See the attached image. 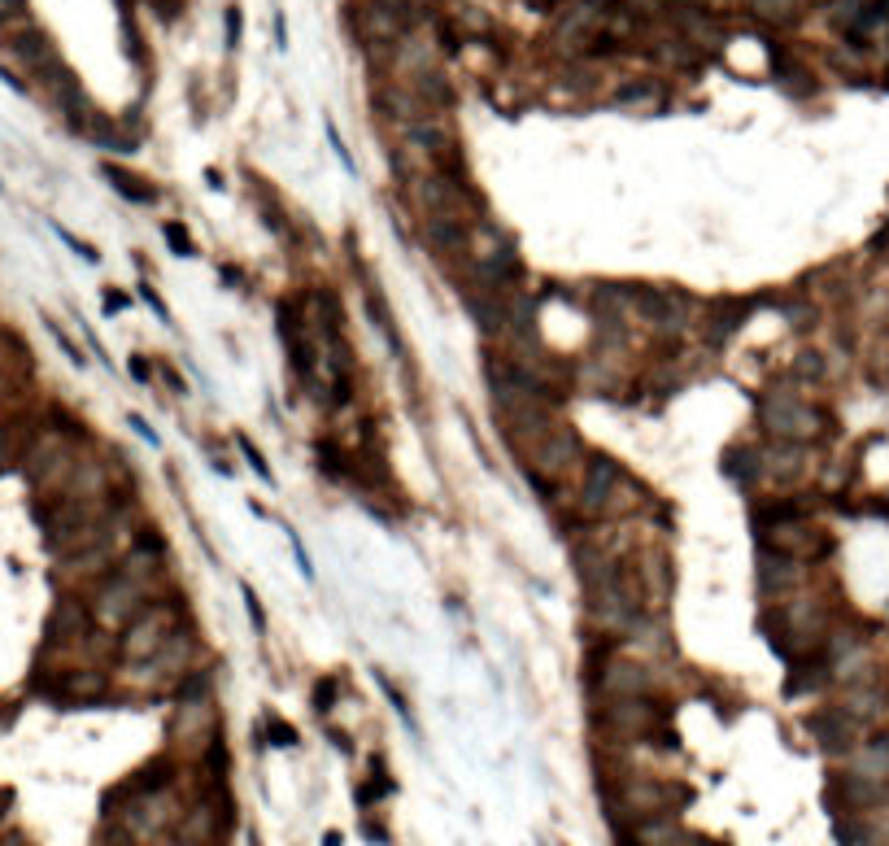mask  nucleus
<instances>
[{
    "label": "nucleus",
    "mask_w": 889,
    "mask_h": 846,
    "mask_svg": "<svg viewBox=\"0 0 889 846\" xmlns=\"http://www.w3.org/2000/svg\"><path fill=\"white\" fill-rule=\"evenodd\" d=\"M162 236L170 240L175 258H192V253H197V244H192V236H188V227H184V223H175V218H166L162 223Z\"/></svg>",
    "instance_id": "obj_18"
},
{
    "label": "nucleus",
    "mask_w": 889,
    "mask_h": 846,
    "mask_svg": "<svg viewBox=\"0 0 889 846\" xmlns=\"http://www.w3.org/2000/svg\"><path fill=\"white\" fill-rule=\"evenodd\" d=\"M123 305H127L123 293H109V297H105V310H109V314H114V310H123Z\"/></svg>",
    "instance_id": "obj_32"
},
{
    "label": "nucleus",
    "mask_w": 889,
    "mask_h": 846,
    "mask_svg": "<svg viewBox=\"0 0 889 846\" xmlns=\"http://www.w3.org/2000/svg\"><path fill=\"white\" fill-rule=\"evenodd\" d=\"M27 22H31V4L27 0H0V39L13 35L18 27H27Z\"/></svg>",
    "instance_id": "obj_16"
},
{
    "label": "nucleus",
    "mask_w": 889,
    "mask_h": 846,
    "mask_svg": "<svg viewBox=\"0 0 889 846\" xmlns=\"http://www.w3.org/2000/svg\"><path fill=\"white\" fill-rule=\"evenodd\" d=\"M750 9H755L763 22L785 27V22H793V18L802 13V0H750Z\"/></svg>",
    "instance_id": "obj_14"
},
{
    "label": "nucleus",
    "mask_w": 889,
    "mask_h": 846,
    "mask_svg": "<svg viewBox=\"0 0 889 846\" xmlns=\"http://www.w3.org/2000/svg\"><path fill=\"white\" fill-rule=\"evenodd\" d=\"M13 458V432H9V423H0V467Z\"/></svg>",
    "instance_id": "obj_30"
},
{
    "label": "nucleus",
    "mask_w": 889,
    "mask_h": 846,
    "mask_svg": "<svg viewBox=\"0 0 889 846\" xmlns=\"http://www.w3.org/2000/svg\"><path fill=\"white\" fill-rule=\"evenodd\" d=\"M0 846H27L22 838H0Z\"/></svg>",
    "instance_id": "obj_34"
},
{
    "label": "nucleus",
    "mask_w": 889,
    "mask_h": 846,
    "mask_svg": "<svg viewBox=\"0 0 889 846\" xmlns=\"http://www.w3.org/2000/svg\"><path fill=\"white\" fill-rule=\"evenodd\" d=\"M235 445H240V449H244V458H249V467H253V472L262 475L266 484H275V475H270V467H266L262 449H258V445H253V440H249V437H235Z\"/></svg>",
    "instance_id": "obj_20"
},
{
    "label": "nucleus",
    "mask_w": 889,
    "mask_h": 846,
    "mask_svg": "<svg viewBox=\"0 0 889 846\" xmlns=\"http://www.w3.org/2000/svg\"><path fill=\"white\" fill-rule=\"evenodd\" d=\"M659 101V88L654 83H628L615 92V105H654Z\"/></svg>",
    "instance_id": "obj_19"
},
{
    "label": "nucleus",
    "mask_w": 889,
    "mask_h": 846,
    "mask_svg": "<svg viewBox=\"0 0 889 846\" xmlns=\"http://www.w3.org/2000/svg\"><path fill=\"white\" fill-rule=\"evenodd\" d=\"M620 484H624V472L606 454H593L589 463H585V489H580L585 510H615Z\"/></svg>",
    "instance_id": "obj_6"
},
{
    "label": "nucleus",
    "mask_w": 889,
    "mask_h": 846,
    "mask_svg": "<svg viewBox=\"0 0 889 846\" xmlns=\"http://www.w3.org/2000/svg\"><path fill=\"white\" fill-rule=\"evenodd\" d=\"M170 637V611L166 607H144L140 615L127 620V628H123V637H118V650L127 654V659H153L158 650L166 645Z\"/></svg>",
    "instance_id": "obj_1"
},
{
    "label": "nucleus",
    "mask_w": 889,
    "mask_h": 846,
    "mask_svg": "<svg viewBox=\"0 0 889 846\" xmlns=\"http://www.w3.org/2000/svg\"><path fill=\"white\" fill-rule=\"evenodd\" d=\"M57 236H62V244H70V249H74V253H79L83 262H100V253L92 249V244H88V240H79L74 232H66V227H57Z\"/></svg>",
    "instance_id": "obj_22"
},
{
    "label": "nucleus",
    "mask_w": 889,
    "mask_h": 846,
    "mask_svg": "<svg viewBox=\"0 0 889 846\" xmlns=\"http://www.w3.org/2000/svg\"><path fill=\"white\" fill-rule=\"evenodd\" d=\"M366 305H371V314H375L380 332L389 337V345H393V349H401V337H397V323H393V310L384 305V293H380V288H371V293H366Z\"/></svg>",
    "instance_id": "obj_15"
},
{
    "label": "nucleus",
    "mask_w": 889,
    "mask_h": 846,
    "mask_svg": "<svg viewBox=\"0 0 889 846\" xmlns=\"http://www.w3.org/2000/svg\"><path fill=\"white\" fill-rule=\"evenodd\" d=\"M144 589H149V585L132 580L127 572L105 576V585L97 589V602H92L97 620H105V624H127L132 615L144 611Z\"/></svg>",
    "instance_id": "obj_2"
},
{
    "label": "nucleus",
    "mask_w": 889,
    "mask_h": 846,
    "mask_svg": "<svg viewBox=\"0 0 889 846\" xmlns=\"http://www.w3.org/2000/svg\"><path fill=\"white\" fill-rule=\"evenodd\" d=\"M641 302L650 310V319H654L659 328H667V332H680V328L689 323V302L676 297V293H645Z\"/></svg>",
    "instance_id": "obj_10"
},
{
    "label": "nucleus",
    "mask_w": 889,
    "mask_h": 846,
    "mask_svg": "<svg viewBox=\"0 0 889 846\" xmlns=\"http://www.w3.org/2000/svg\"><path fill=\"white\" fill-rule=\"evenodd\" d=\"M602 689L615 694V698H641V694L650 689V677H645V668H637V663H628V659H615V663H606V672H602Z\"/></svg>",
    "instance_id": "obj_9"
},
{
    "label": "nucleus",
    "mask_w": 889,
    "mask_h": 846,
    "mask_svg": "<svg viewBox=\"0 0 889 846\" xmlns=\"http://www.w3.org/2000/svg\"><path fill=\"white\" fill-rule=\"evenodd\" d=\"M466 310H471V319H475V323H480L489 337H497V332H506V328H510V305L497 302L493 293L466 297Z\"/></svg>",
    "instance_id": "obj_11"
},
{
    "label": "nucleus",
    "mask_w": 889,
    "mask_h": 846,
    "mask_svg": "<svg viewBox=\"0 0 889 846\" xmlns=\"http://www.w3.org/2000/svg\"><path fill=\"white\" fill-rule=\"evenodd\" d=\"M240 31H244V13L231 4V9H227V53H235V48H240Z\"/></svg>",
    "instance_id": "obj_25"
},
{
    "label": "nucleus",
    "mask_w": 889,
    "mask_h": 846,
    "mask_svg": "<svg viewBox=\"0 0 889 846\" xmlns=\"http://www.w3.org/2000/svg\"><path fill=\"white\" fill-rule=\"evenodd\" d=\"M132 375L135 380H149V363H144V358H132Z\"/></svg>",
    "instance_id": "obj_33"
},
{
    "label": "nucleus",
    "mask_w": 889,
    "mask_h": 846,
    "mask_svg": "<svg viewBox=\"0 0 889 846\" xmlns=\"http://www.w3.org/2000/svg\"><path fill=\"white\" fill-rule=\"evenodd\" d=\"M240 594H244V611H249V624H253V633H266V615H262V602H258V594H253L249 585H240Z\"/></svg>",
    "instance_id": "obj_21"
},
{
    "label": "nucleus",
    "mask_w": 889,
    "mask_h": 846,
    "mask_svg": "<svg viewBox=\"0 0 889 846\" xmlns=\"http://www.w3.org/2000/svg\"><path fill=\"white\" fill-rule=\"evenodd\" d=\"M536 458H541L545 472H567V467L580 463V440H576V432H567V428H550V432H541Z\"/></svg>",
    "instance_id": "obj_8"
},
{
    "label": "nucleus",
    "mask_w": 889,
    "mask_h": 846,
    "mask_svg": "<svg viewBox=\"0 0 889 846\" xmlns=\"http://www.w3.org/2000/svg\"><path fill=\"white\" fill-rule=\"evenodd\" d=\"M140 297H144V302L153 305V314H158L162 323H170V310H166V302H162V297H158V293H153V288H149V284H140Z\"/></svg>",
    "instance_id": "obj_28"
},
{
    "label": "nucleus",
    "mask_w": 889,
    "mask_h": 846,
    "mask_svg": "<svg viewBox=\"0 0 889 846\" xmlns=\"http://www.w3.org/2000/svg\"><path fill=\"white\" fill-rule=\"evenodd\" d=\"M22 472H27V480L39 484V489L53 484V480H62V475L70 472V449H66V440H62V432H44V437L35 440L31 449H27Z\"/></svg>",
    "instance_id": "obj_4"
},
{
    "label": "nucleus",
    "mask_w": 889,
    "mask_h": 846,
    "mask_svg": "<svg viewBox=\"0 0 889 846\" xmlns=\"http://www.w3.org/2000/svg\"><path fill=\"white\" fill-rule=\"evenodd\" d=\"M270 742L275 746H296V729L284 720H270Z\"/></svg>",
    "instance_id": "obj_27"
},
{
    "label": "nucleus",
    "mask_w": 889,
    "mask_h": 846,
    "mask_svg": "<svg viewBox=\"0 0 889 846\" xmlns=\"http://www.w3.org/2000/svg\"><path fill=\"white\" fill-rule=\"evenodd\" d=\"M331 703H336V680H319L314 685V711H331Z\"/></svg>",
    "instance_id": "obj_26"
},
{
    "label": "nucleus",
    "mask_w": 889,
    "mask_h": 846,
    "mask_svg": "<svg viewBox=\"0 0 889 846\" xmlns=\"http://www.w3.org/2000/svg\"><path fill=\"white\" fill-rule=\"evenodd\" d=\"M48 332H53V337H57V345H62V349H66V358H70V363H74V367H83V363H88V358H83V349H79V345H74V340H70L66 332H62V328H57V323H48Z\"/></svg>",
    "instance_id": "obj_24"
},
{
    "label": "nucleus",
    "mask_w": 889,
    "mask_h": 846,
    "mask_svg": "<svg viewBox=\"0 0 889 846\" xmlns=\"http://www.w3.org/2000/svg\"><path fill=\"white\" fill-rule=\"evenodd\" d=\"M323 846H340V833H328V838H323Z\"/></svg>",
    "instance_id": "obj_35"
},
{
    "label": "nucleus",
    "mask_w": 889,
    "mask_h": 846,
    "mask_svg": "<svg viewBox=\"0 0 889 846\" xmlns=\"http://www.w3.org/2000/svg\"><path fill=\"white\" fill-rule=\"evenodd\" d=\"M851 773L872 785H889V733H872L863 746L851 750Z\"/></svg>",
    "instance_id": "obj_7"
},
{
    "label": "nucleus",
    "mask_w": 889,
    "mask_h": 846,
    "mask_svg": "<svg viewBox=\"0 0 889 846\" xmlns=\"http://www.w3.org/2000/svg\"><path fill=\"white\" fill-rule=\"evenodd\" d=\"M100 175H105V179L114 184V192H123L127 201H135V205H153V201H158V192H153V188H144V179L127 175V170L114 167V162H105V167H100Z\"/></svg>",
    "instance_id": "obj_12"
},
{
    "label": "nucleus",
    "mask_w": 889,
    "mask_h": 846,
    "mask_svg": "<svg viewBox=\"0 0 889 846\" xmlns=\"http://www.w3.org/2000/svg\"><path fill=\"white\" fill-rule=\"evenodd\" d=\"M132 428H135V432H140V437H144V440H149V445H158V437H153V428H149V423H144L140 414H132Z\"/></svg>",
    "instance_id": "obj_31"
},
{
    "label": "nucleus",
    "mask_w": 889,
    "mask_h": 846,
    "mask_svg": "<svg viewBox=\"0 0 889 846\" xmlns=\"http://www.w3.org/2000/svg\"><path fill=\"white\" fill-rule=\"evenodd\" d=\"M57 694L62 698H97V694H105V677L100 672H66L57 680Z\"/></svg>",
    "instance_id": "obj_13"
},
{
    "label": "nucleus",
    "mask_w": 889,
    "mask_h": 846,
    "mask_svg": "<svg viewBox=\"0 0 889 846\" xmlns=\"http://www.w3.org/2000/svg\"><path fill=\"white\" fill-rule=\"evenodd\" d=\"M428 232H432V240H436V244H445V249H462V244H466V232H462L449 214H436Z\"/></svg>",
    "instance_id": "obj_17"
},
{
    "label": "nucleus",
    "mask_w": 889,
    "mask_h": 846,
    "mask_svg": "<svg viewBox=\"0 0 889 846\" xmlns=\"http://www.w3.org/2000/svg\"><path fill=\"white\" fill-rule=\"evenodd\" d=\"M323 132H328V144H331V153L340 158V167H345V170H349V175H354V153L345 149V140H340V132H336L331 123H328V127H323Z\"/></svg>",
    "instance_id": "obj_23"
},
{
    "label": "nucleus",
    "mask_w": 889,
    "mask_h": 846,
    "mask_svg": "<svg viewBox=\"0 0 889 846\" xmlns=\"http://www.w3.org/2000/svg\"><path fill=\"white\" fill-rule=\"evenodd\" d=\"M288 545H293V554H296V568H301V576L310 580V576H314V568H310V554H305V545L296 542V533H288Z\"/></svg>",
    "instance_id": "obj_29"
},
{
    "label": "nucleus",
    "mask_w": 889,
    "mask_h": 846,
    "mask_svg": "<svg viewBox=\"0 0 889 846\" xmlns=\"http://www.w3.org/2000/svg\"><path fill=\"white\" fill-rule=\"evenodd\" d=\"M620 846H641V842H632V838H624V842H620Z\"/></svg>",
    "instance_id": "obj_36"
},
{
    "label": "nucleus",
    "mask_w": 889,
    "mask_h": 846,
    "mask_svg": "<svg viewBox=\"0 0 889 846\" xmlns=\"http://www.w3.org/2000/svg\"><path fill=\"white\" fill-rule=\"evenodd\" d=\"M807 729L816 733V742H820L828 755H851L859 746V720L846 707L816 711V715L807 720Z\"/></svg>",
    "instance_id": "obj_5"
},
{
    "label": "nucleus",
    "mask_w": 889,
    "mask_h": 846,
    "mask_svg": "<svg viewBox=\"0 0 889 846\" xmlns=\"http://www.w3.org/2000/svg\"><path fill=\"white\" fill-rule=\"evenodd\" d=\"M763 423H767L772 437L781 440H807L820 432V410L802 406L793 397H767L763 402Z\"/></svg>",
    "instance_id": "obj_3"
}]
</instances>
